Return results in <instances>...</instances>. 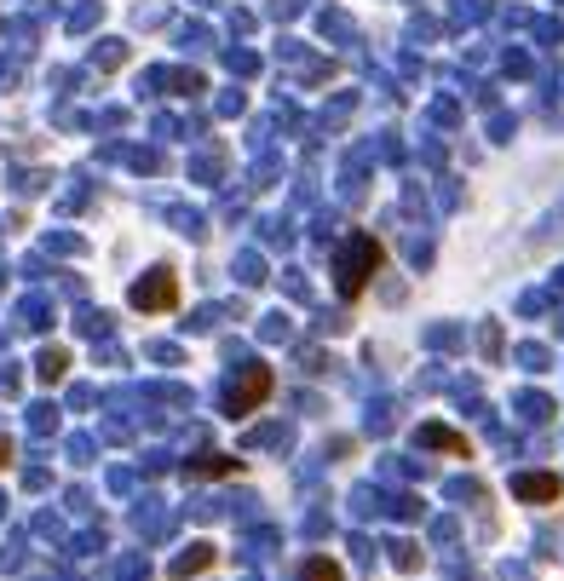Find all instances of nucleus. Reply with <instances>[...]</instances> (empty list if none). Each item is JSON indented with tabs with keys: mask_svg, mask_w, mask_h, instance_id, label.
Masks as SVG:
<instances>
[{
	"mask_svg": "<svg viewBox=\"0 0 564 581\" xmlns=\"http://www.w3.org/2000/svg\"><path fill=\"white\" fill-rule=\"evenodd\" d=\"M173 300H179V282L167 277V271H150V282L133 288V305H139V311H167Z\"/></svg>",
	"mask_w": 564,
	"mask_h": 581,
	"instance_id": "f257e3e1",
	"label": "nucleus"
}]
</instances>
